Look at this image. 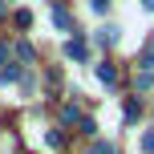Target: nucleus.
<instances>
[{
  "label": "nucleus",
  "mask_w": 154,
  "mask_h": 154,
  "mask_svg": "<svg viewBox=\"0 0 154 154\" xmlns=\"http://www.w3.org/2000/svg\"><path fill=\"white\" fill-rule=\"evenodd\" d=\"M89 154H114V146H109V142H93Z\"/></svg>",
  "instance_id": "nucleus-8"
},
{
  "label": "nucleus",
  "mask_w": 154,
  "mask_h": 154,
  "mask_svg": "<svg viewBox=\"0 0 154 154\" xmlns=\"http://www.w3.org/2000/svg\"><path fill=\"white\" fill-rule=\"evenodd\" d=\"M0 16H4V8H0Z\"/></svg>",
  "instance_id": "nucleus-12"
},
{
  "label": "nucleus",
  "mask_w": 154,
  "mask_h": 154,
  "mask_svg": "<svg viewBox=\"0 0 154 154\" xmlns=\"http://www.w3.org/2000/svg\"><path fill=\"white\" fill-rule=\"evenodd\" d=\"M97 41H101V45H114V41H118V29H114V24H106V29H97Z\"/></svg>",
  "instance_id": "nucleus-3"
},
{
  "label": "nucleus",
  "mask_w": 154,
  "mask_h": 154,
  "mask_svg": "<svg viewBox=\"0 0 154 154\" xmlns=\"http://www.w3.org/2000/svg\"><path fill=\"white\" fill-rule=\"evenodd\" d=\"M142 8H146V12H154V0H142Z\"/></svg>",
  "instance_id": "nucleus-11"
},
{
  "label": "nucleus",
  "mask_w": 154,
  "mask_h": 154,
  "mask_svg": "<svg viewBox=\"0 0 154 154\" xmlns=\"http://www.w3.org/2000/svg\"><path fill=\"white\" fill-rule=\"evenodd\" d=\"M65 57H73V61H85V45H81V41H69V45H65Z\"/></svg>",
  "instance_id": "nucleus-1"
},
{
  "label": "nucleus",
  "mask_w": 154,
  "mask_h": 154,
  "mask_svg": "<svg viewBox=\"0 0 154 154\" xmlns=\"http://www.w3.org/2000/svg\"><path fill=\"white\" fill-rule=\"evenodd\" d=\"M12 20H16V29H29V24H32V12H24V8H20Z\"/></svg>",
  "instance_id": "nucleus-5"
},
{
  "label": "nucleus",
  "mask_w": 154,
  "mask_h": 154,
  "mask_svg": "<svg viewBox=\"0 0 154 154\" xmlns=\"http://www.w3.org/2000/svg\"><path fill=\"white\" fill-rule=\"evenodd\" d=\"M142 150H146V154H154V134H146V138H142Z\"/></svg>",
  "instance_id": "nucleus-9"
},
{
  "label": "nucleus",
  "mask_w": 154,
  "mask_h": 154,
  "mask_svg": "<svg viewBox=\"0 0 154 154\" xmlns=\"http://www.w3.org/2000/svg\"><path fill=\"white\" fill-rule=\"evenodd\" d=\"M16 57H20V61H32V45H24V41H20V45H16Z\"/></svg>",
  "instance_id": "nucleus-7"
},
{
  "label": "nucleus",
  "mask_w": 154,
  "mask_h": 154,
  "mask_svg": "<svg viewBox=\"0 0 154 154\" xmlns=\"http://www.w3.org/2000/svg\"><path fill=\"white\" fill-rule=\"evenodd\" d=\"M4 61H8V49H4V45H0V69H4Z\"/></svg>",
  "instance_id": "nucleus-10"
},
{
  "label": "nucleus",
  "mask_w": 154,
  "mask_h": 154,
  "mask_svg": "<svg viewBox=\"0 0 154 154\" xmlns=\"http://www.w3.org/2000/svg\"><path fill=\"white\" fill-rule=\"evenodd\" d=\"M97 77H101L106 85H114V81H118V69H114V65H97Z\"/></svg>",
  "instance_id": "nucleus-4"
},
{
  "label": "nucleus",
  "mask_w": 154,
  "mask_h": 154,
  "mask_svg": "<svg viewBox=\"0 0 154 154\" xmlns=\"http://www.w3.org/2000/svg\"><path fill=\"white\" fill-rule=\"evenodd\" d=\"M0 81H20V65H4V69H0Z\"/></svg>",
  "instance_id": "nucleus-2"
},
{
  "label": "nucleus",
  "mask_w": 154,
  "mask_h": 154,
  "mask_svg": "<svg viewBox=\"0 0 154 154\" xmlns=\"http://www.w3.org/2000/svg\"><path fill=\"white\" fill-rule=\"evenodd\" d=\"M53 20L61 24V29H69V24H73V20H69V12H65V8H57V12H53Z\"/></svg>",
  "instance_id": "nucleus-6"
}]
</instances>
